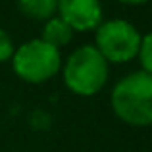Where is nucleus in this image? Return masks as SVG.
<instances>
[{"label": "nucleus", "instance_id": "nucleus-1", "mask_svg": "<svg viewBox=\"0 0 152 152\" xmlns=\"http://www.w3.org/2000/svg\"><path fill=\"white\" fill-rule=\"evenodd\" d=\"M112 110L129 125H152V75L141 69L119 79L112 91Z\"/></svg>", "mask_w": 152, "mask_h": 152}, {"label": "nucleus", "instance_id": "nucleus-2", "mask_svg": "<svg viewBox=\"0 0 152 152\" xmlns=\"http://www.w3.org/2000/svg\"><path fill=\"white\" fill-rule=\"evenodd\" d=\"M108 62L94 46H79L64 64V81L71 93L93 96L106 85Z\"/></svg>", "mask_w": 152, "mask_h": 152}, {"label": "nucleus", "instance_id": "nucleus-3", "mask_svg": "<svg viewBox=\"0 0 152 152\" xmlns=\"http://www.w3.org/2000/svg\"><path fill=\"white\" fill-rule=\"evenodd\" d=\"M12 66L18 77H21L23 81L45 83L60 71L62 56L60 50L46 45L42 39H33L14 50Z\"/></svg>", "mask_w": 152, "mask_h": 152}, {"label": "nucleus", "instance_id": "nucleus-4", "mask_svg": "<svg viewBox=\"0 0 152 152\" xmlns=\"http://www.w3.org/2000/svg\"><path fill=\"white\" fill-rule=\"evenodd\" d=\"M141 33L125 19H108L96 27V48L106 62L123 64L139 54Z\"/></svg>", "mask_w": 152, "mask_h": 152}, {"label": "nucleus", "instance_id": "nucleus-5", "mask_svg": "<svg viewBox=\"0 0 152 152\" xmlns=\"http://www.w3.org/2000/svg\"><path fill=\"white\" fill-rule=\"evenodd\" d=\"M56 10L73 31H91L102 23L100 0H58Z\"/></svg>", "mask_w": 152, "mask_h": 152}, {"label": "nucleus", "instance_id": "nucleus-6", "mask_svg": "<svg viewBox=\"0 0 152 152\" xmlns=\"http://www.w3.org/2000/svg\"><path fill=\"white\" fill-rule=\"evenodd\" d=\"M73 37V29L64 21L62 18H50L45 21V29H42V41L46 45L54 46L56 50H60L62 46H66Z\"/></svg>", "mask_w": 152, "mask_h": 152}, {"label": "nucleus", "instance_id": "nucleus-7", "mask_svg": "<svg viewBox=\"0 0 152 152\" xmlns=\"http://www.w3.org/2000/svg\"><path fill=\"white\" fill-rule=\"evenodd\" d=\"M19 8L25 15L33 19H50L58 8V0H18Z\"/></svg>", "mask_w": 152, "mask_h": 152}, {"label": "nucleus", "instance_id": "nucleus-8", "mask_svg": "<svg viewBox=\"0 0 152 152\" xmlns=\"http://www.w3.org/2000/svg\"><path fill=\"white\" fill-rule=\"evenodd\" d=\"M139 60H141L142 71L152 75V31L148 35L141 39V46H139Z\"/></svg>", "mask_w": 152, "mask_h": 152}, {"label": "nucleus", "instance_id": "nucleus-9", "mask_svg": "<svg viewBox=\"0 0 152 152\" xmlns=\"http://www.w3.org/2000/svg\"><path fill=\"white\" fill-rule=\"evenodd\" d=\"M14 41L10 39V35L0 27V62H8V60L14 56Z\"/></svg>", "mask_w": 152, "mask_h": 152}, {"label": "nucleus", "instance_id": "nucleus-10", "mask_svg": "<svg viewBox=\"0 0 152 152\" xmlns=\"http://www.w3.org/2000/svg\"><path fill=\"white\" fill-rule=\"evenodd\" d=\"M123 4H129V6H139V4H146L148 0H119Z\"/></svg>", "mask_w": 152, "mask_h": 152}]
</instances>
